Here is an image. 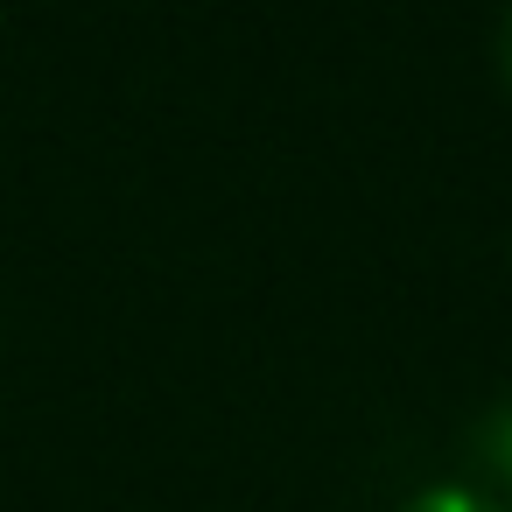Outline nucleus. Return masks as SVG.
Returning a JSON list of instances; mask_svg holds the SVG:
<instances>
[{
    "label": "nucleus",
    "mask_w": 512,
    "mask_h": 512,
    "mask_svg": "<svg viewBox=\"0 0 512 512\" xmlns=\"http://www.w3.org/2000/svg\"><path fill=\"white\" fill-rule=\"evenodd\" d=\"M477 463L498 491H512V393L491 400V414L477 421Z\"/></svg>",
    "instance_id": "nucleus-1"
},
{
    "label": "nucleus",
    "mask_w": 512,
    "mask_h": 512,
    "mask_svg": "<svg viewBox=\"0 0 512 512\" xmlns=\"http://www.w3.org/2000/svg\"><path fill=\"white\" fill-rule=\"evenodd\" d=\"M400 512H512V505L491 498V491H477V484H428V491H414Z\"/></svg>",
    "instance_id": "nucleus-2"
},
{
    "label": "nucleus",
    "mask_w": 512,
    "mask_h": 512,
    "mask_svg": "<svg viewBox=\"0 0 512 512\" xmlns=\"http://www.w3.org/2000/svg\"><path fill=\"white\" fill-rule=\"evenodd\" d=\"M498 71L512 85V0H505V15H498Z\"/></svg>",
    "instance_id": "nucleus-3"
}]
</instances>
